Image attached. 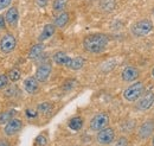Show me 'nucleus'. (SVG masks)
<instances>
[{"mask_svg": "<svg viewBox=\"0 0 154 146\" xmlns=\"http://www.w3.org/2000/svg\"><path fill=\"white\" fill-rule=\"evenodd\" d=\"M69 21V13L68 12H60L59 16L56 17L55 19V26L56 27H64Z\"/></svg>", "mask_w": 154, "mask_h": 146, "instance_id": "f3484780", "label": "nucleus"}, {"mask_svg": "<svg viewBox=\"0 0 154 146\" xmlns=\"http://www.w3.org/2000/svg\"><path fill=\"white\" fill-rule=\"evenodd\" d=\"M51 110H52V106L49 102H43V103L38 105V112L42 114H48L51 112Z\"/></svg>", "mask_w": 154, "mask_h": 146, "instance_id": "b1692460", "label": "nucleus"}, {"mask_svg": "<svg viewBox=\"0 0 154 146\" xmlns=\"http://www.w3.org/2000/svg\"><path fill=\"white\" fill-rule=\"evenodd\" d=\"M52 58H54L55 63H57L58 65H63V67H66V68H69V65L71 63V57H69V56L66 55L65 52H63V51L56 52Z\"/></svg>", "mask_w": 154, "mask_h": 146, "instance_id": "2eb2a0df", "label": "nucleus"}, {"mask_svg": "<svg viewBox=\"0 0 154 146\" xmlns=\"http://www.w3.org/2000/svg\"><path fill=\"white\" fill-rule=\"evenodd\" d=\"M36 145L37 146H46L48 144V139H46V137L44 135V134H39L38 137L36 138Z\"/></svg>", "mask_w": 154, "mask_h": 146, "instance_id": "a878e982", "label": "nucleus"}, {"mask_svg": "<svg viewBox=\"0 0 154 146\" xmlns=\"http://www.w3.org/2000/svg\"><path fill=\"white\" fill-rule=\"evenodd\" d=\"M17 39L11 33H5L0 39V50L4 54H10L16 49Z\"/></svg>", "mask_w": 154, "mask_h": 146, "instance_id": "423d86ee", "label": "nucleus"}, {"mask_svg": "<svg viewBox=\"0 0 154 146\" xmlns=\"http://www.w3.org/2000/svg\"><path fill=\"white\" fill-rule=\"evenodd\" d=\"M23 128V121L20 119L17 118H13L11 119L4 127V133L5 135L7 137H12V135H16L18 132H20V129Z\"/></svg>", "mask_w": 154, "mask_h": 146, "instance_id": "6e6552de", "label": "nucleus"}, {"mask_svg": "<svg viewBox=\"0 0 154 146\" xmlns=\"http://www.w3.org/2000/svg\"><path fill=\"white\" fill-rule=\"evenodd\" d=\"M5 20L10 26H17L18 20H19V13H18L17 7H10L7 10L6 16H5Z\"/></svg>", "mask_w": 154, "mask_h": 146, "instance_id": "ddd939ff", "label": "nucleus"}, {"mask_svg": "<svg viewBox=\"0 0 154 146\" xmlns=\"http://www.w3.org/2000/svg\"><path fill=\"white\" fill-rule=\"evenodd\" d=\"M43 51H44V44L43 43L35 44L29 51V58L30 59H37L39 56L43 54Z\"/></svg>", "mask_w": 154, "mask_h": 146, "instance_id": "dca6fc26", "label": "nucleus"}, {"mask_svg": "<svg viewBox=\"0 0 154 146\" xmlns=\"http://www.w3.org/2000/svg\"><path fill=\"white\" fill-rule=\"evenodd\" d=\"M152 146H154V137H153V139H152Z\"/></svg>", "mask_w": 154, "mask_h": 146, "instance_id": "f704fd0d", "label": "nucleus"}, {"mask_svg": "<svg viewBox=\"0 0 154 146\" xmlns=\"http://www.w3.org/2000/svg\"><path fill=\"white\" fill-rule=\"evenodd\" d=\"M145 87L142 82H134L133 84H131L126 90L123 91V97L126 101L128 102H134L140 99V96L143 94Z\"/></svg>", "mask_w": 154, "mask_h": 146, "instance_id": "f03ea898", "label": "nucleus"}, {"mask_svg": "<svg viewBox=\"0 0 154 146\" xmlns=\"http://www.w3.org/2000/svg\"><path fill=\"white\" fill-rule=\"evenodd\" d=\"M121 76H122V80L125 82H134V81L137 80V77H139V70L135 67L128 65V67H126L122 70Z\"/></svg>", "mask_w": 154, "mask_h": 146, "instance_id": "9b49d317", "label": "nucleus"}, {"mask_svg": "<svg viewBox=\"0 0 154 146\" xmlns=\"http://www.w3.org/2000/svg\"><path fill=\"white\" fill-rule=\"evenodd\" d=\"M96 140L100 145H110L115 140V131L112 127H106L98 131Z\"/></svg>", "mask_w": 154, "mask_h": 146, "instance_id": "39448f33", "label": "nucleus"}, {"mask_svg": "<svg viewBox=\"0 0 154 146\" xmlns=\"http://www.w3.org/2000/svg\"><path fill=\"white\" fill-rule=\"evenodd\" d=\"M0 146H11V145H10L8 140H6L4 138H0Z\"/></svg>", "mask_w": 154, "mask_h": 146, "instance_id": "473e14b6", "label": "nucleus"}, {"mask_svg": "<svg viewBox=\"0 0 154 146\" xmlns=\"http://www.w3.org/2000/svg\"><path fill=\"white\" fill-rule=\"evenodd\" d=\"M115 5H116L115 0H102L101 4H100L101 8H102L103 11H107V12L113 11L114 7H115Z\"/></svg>", "mask_w": 154, "mask_h": 146, "instance_id": "412c9836", "label": "nucleus"}, {"mask_svg": "<svg viewBox=\"0 0 154 146\" xmlns=\"http://www.w3.org/2000/svg\"><path fill=\"white\" fill-rule=\"evenodd\" d=\"M83 65H84V58L78 56V57L71 58V63L69 65V69H71V70H79V69L83 68Z\"/></svg>", "mask_w": 154, "mask_h": 146, "instance_id": "a211bd4d", "label": "nucleus"}, {"mask_svg": "<svg viewBox=\"0 0 154 146\" xmlns=\"http://www.w3.org/2000/svg\"><path fill=\"white\" fill-rule=\"evenodd\" d=\"M152 75H153V77H154V68H153V70H152Z\"/></svg>", "mask_w": 154, "mask_h": 146, "instance_id": "c9c22d12", "label": "nucleus"}, {"mask_svg": "<svg viewBox=\"0 0 154 146\" xmlns=\"http://www.w3.org/2000/svg\"><path fill=\"white\" fill-rule=\"evenodd\" d=\"M108 43H109L108 36H106L103 33H94V35H89L84 38L83 48L87 52L100 54V52L104 51Z\"/></svg>", "mask_w": 154, "mask_h": 146, "instance_id": "f257e3e1", "label": "nucleus"}, {"mask_svg": "<svg viewBox=\"0 0 154 146\" xmlns=\"http://www.w3.org/2000/svg\"><path fill=\"white\" fill-rule=\"evenodd\" d=\"M8 76L7 75H5V74H2V75H0V90L1 89H5L7 86H8Z\"/></svg>", "mask_w": 154, "mask_h": 146, "instance_id": "393cba45", "label": "nucleus"}, {"mask_svg": "<svg viewBox=\"0 0 154 146\" xmlns=\"http://www.w3.org/2000/svg\"><path fill=\"white\" fill-rule=\"evenodd\" d=\"M51 71H52V67H51V64H49V63H44V64L39 65L38 69L36 70L35 77L38 80V82H45V81L49 78V76H50Z\"/></svg>", "mask_w": 154, "mask_h": 146, "instance_id": "9d476101", "label": "nucleus"}, {"mask_svg": "<svg viewBox=\"0 0 154 146\" xmlns=\"http://www.w3.org/2000/svg\"><path fill=\"white\" fill-rule=\"evenodd\" d=\"M24 89L27 91L29 94H35L39 89V82L35 76L26 77L24 80Z\"/></svg>", "mask_w": 154, "mask_h": 146, "instance_id": "f8f14e48", "label": "nucleus"}, {"mask_svg": "<svg viewBox=\"0 0 154 146\" xmlns=\"http://www.w3.org/2000/svg\"><path fill=\"white\" fill-rule=\"evenodd\" d=\"M152 30H153V23L148 19L139 20L132 26V33L136 37L147 36L149 32H152Z\"/></svg>", "mask_w": 154, "mask_h": 146, "instance_id": "7ed1b4c3", "label": "nucleus"}, {"mask_svg": "<svg viewBox=\"0 0 154 146\" xmlns=\"http://www.w3.org/2000/svg\"><path fill=\"white\" fill-rule=\"evenodd\" d=\"M68 0H54V10L56 12H62L66 6Z\"/></svg>", "mask_w": 154, "mask_h": 146, "instance_id": "5701e85b", "label": "nucleus"}, {"mask_svg": "<svg viewBox=\"0 0 154 146\" xmlns=\"http://www.w3.org/2000/svg\"><path fill=\"white\" fill-rule=\"evenodd\" d=\"M55 31H56V26H55L54 24H46V25L44 26L42 33H40L38 37L39 43H43V42L48 40L49 38H51V37L55 35Z\"/></svg>", "mask_w": 154, "mask_h": 146, "instance_id": "4468645a", "label": "nucleus"}, {"mask_svg": "<svg viewBox=\"0 0 154 146\" xmlns=\"http://www.w3.org/2000/svg\"><path fill=\"white\" fill-rule=\"evenodd\" d=\"M108 125H109V115L107 113H98L90 120L89 127L94 132H98L103 128L108 127Z\"/></svg>", "mask_w": 154, "mask_h": 146, "instance_id": "20e7f679", "label": "nucleus"}, {"mask_svg": "<svg viewBox=\"0 0 154 146\" xmlns=\"http://www.w3.org/2000/svg\"><path fill=\"white\" fill-rule=\"evenodd\" d=\"M14 110H7L0 113V125H6L11 119H13Z\"/></svg>", "mask_w": 154, "mask_h": 146, "instance_id": "aec40b11", "label": "nucleus"}, {"mask_svg": "<svg viewBox=\"0 0 154 146\" xmlns=\"http://www.w3.org/2000/svg\"><path fill=\"white\" fill-rule=\"evenodd\" d=\"M11 2H12V0H0V11L8 7L11 5Z\"/></svg>", "mask_w": 154, "mask_h": 146, "instance_id": "c756f323", "label": "nucleus"}, {"mask_svg": "<svg viewBox=\"0 0 154 146\" xmlns=\"http://www.w3.org/2000/svg\"><path fill=\"white\" fill-rule=\"evenodd\" d=\"M7 76H8V80H10V81L17 82V81H19L20 77H21V71H20L19 69H17V68H13V69H11V70L8 71Z\"/></svg>", "mask_w": 154, "mask_h": 146, "instance_id": "4be33fe9", "label": "nucleus"}, {"mask_svg": "<svg viewBox=\"0 0 154 146\" xmlns=\"http://www.w3.org/2000/svg\"><path fill=\"white\" fill-rule=\"evenodd\" d=\"M74 86H75V82L74 81H68V82H65L63 84V89L64 90H70V89L74 88Z\"/></svg>", "mask_w": 154, "mask_h": 146, "instance_id": "c85d7f7f", "label": "nucleus"}, {"mask_svg": "<svg viewBox=\"0 0 154 146\" xmlns=\"http://www.w3.org/2000/svg\"><path fill=\"white\" fill-rule=\"evenodd\" d=\"M25 114H26V116H27L29 119L36 118V116L38 115V113H37L36 110H26V112H25Z\"/></svg>", "mask_w": 154, "mask_h": 146, "instance_id": "7c9ffc66", "label": "nucleus"}, {"mask_svg": "<svg viewBox=\"0 0 154 146\" xmlns=\"http://www.w3.org/2000/svg\"><path fill=\"white\" fill-rule=\"evenodd\" d=\"M154 132V120L149 119V120H146L141 126L139 128V132H137V135L140 139H147L149 138Z\"/></svg>", "mask_w": 154, "mask_h": 146, "instance_id": "1a4fd4ad", "label": "nucleus"}, {"mask_svg": "<svg viewBox=\"0 0 154 146\" xmlns=\"http://www.w3.org/2000/svg\"><path fill=\"white\" fill-rule=\"evenodd\" d=\"M82 126H83V120L79 116H75L69 121V127L72 131H79L82 128Z\"/></svg>", "mask_w": 154, "mask_h": 146, "instance_id": "6ab92c4d", "label": "nucleus"}, {"mask_svg": "<svg viewBox=\"0 0 154 146\" xmlns=\"http://www.w3.org/2000/svg\"><path fill=\"white\" fill-rule=\"evenodd\" d=\"M5 18H4V16H0V30H2L4 27H5Z\"/></svg>", "mask_w": 154, "mask_h": 146, "instance_id": "72a5a7b5", "label": "nucleus"}, {"mask_svg": "<svg viewBox=\"0 0 154 146\" xmlns=\"http://www.w3.org/2000/svg\"><path fill=\"white\" fill-rule=\"evenodd\" d=\"M154 103V93L147 91L140 96V99L136 102V108L139 110H149Z\"/></svg>", "mask_w": 154, "mask_h": 146, "instance_id": "0eeeda50", "label": "nucleus"}, {"mask_svg": "<svg viewBox=\"0 0 154 146\" xmlns=\"http://www.w3.org/2000/svg\"><path fill=\"white\" fill-rule=\"evenodd\" d=\"M115 146H128V139L126 137H121L116 140Z\"/></svg>", "mask_w": 154, "mask_h": 146, "instance_id": "cd10ccee", "label": "nucleus"}, {"mask_svg": "<svg viewBox=\"0 0 154 146\" xmlns=\"http://www.w3.org/2000/svg\"><path fill=\"white\" fill-rule=\"evenodd\" d=\"M48 1L49 0H37V4H38V6H40V7H45L48 5Z\"/></svg>", "mask_w": 154, "mask_h": 146, "instance_id": "2f4dec72", "label": "nucleus"}, {"mask_svg": "<svg viewBox=\"0 0 154 146\" xmlns=\"http://www.w3.org/2000/svg\"><path fill=\"white\" fill-rule=\"evenodd\" d=\"M16 91H17V87L12 84V86H7V87L5 88V91H4V93H5V95H6V96H8V97H10V96H13Z\"/></svg>", "mask_w": 154, "mask_h": 146, "instance_id": "bb28decb", "label": "nucleus"}]
</instances>
